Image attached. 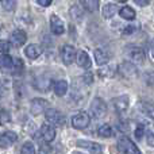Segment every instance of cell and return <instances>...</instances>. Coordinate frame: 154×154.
<instances>
[{
	"instance_id": "31",
	"label": "cell",
	"mask_w": 154,
	"mask_h": 154,
	"mask_svg": "<svg viewBox=\"0 0 154 154\" xmlns=\"http://www.w3.org/2000/svg\"><path fill=\"white\" fill-rule=\"evenodd\" d=\"M145 135H146L147 145H149V146H152V147H154V133H153V131H150V130H147V131H145Z\"/></svg>"
},
{
	"instance_id": "34",
	"label": "cell",
	"mask_w": 154,
	"mask_h": 154,
	"mask_svg": "<svg viewBox=\"0 0 154 154\" xmlns=\"http://www.w3.org/2000/svg\"><path fill=\"white\" fill-rule=\"evenodd\" d=\"M135 30H137V26H135V24H131V26H127L125 30H123V34H126V35L131 34V32H134Z\"/></svg>"
},
{
	"instance_id": "14",
	"label": "cell",
	"mask_w": 154,
	"mask_h": 154,
	"mask_svg": "<svg viewBox=\"0 0 154 154\" xmlns=\"http://www.w3.org/2000/svg\"><path fill=\"white\" fill-rule=\"evenodd\" d=\"M128 56H130L131 61L134 64H139V65L143 64L145 60H146V54H145V51L141 48H133L128 51Z\"/></svg>"
},
{
	"instance_id": "23",
	"label": "cell",
	"mask_w": 154,
	"mask_h": 154,
	"mask_svg": "<svg viewBox=\"0 0 154 154\" xmlns=\"http://www.w3.org/2000/svg\"><path fill=\"white\" fill-rule=\"evenodd\" d=\"M115 14H116V5H115V4H111V3L106 4V5L103 7V10H101V15H103V18H106V19L112 18Z\"/></svg>"
},
{
	"instance_id": "38",
	"label": "cell",
	"mask_w": 154,
	"mask_h": 154,
	"mask_svg": "<svg viewBox=\"0 0 154 154\" xmlns=\"http://www.w3.org/2000/svg\"><path fill=\"white\" fill-rule=\"evenodd\" d=\"M84 79H85V81H87V84H91V82H92V73L87 72L84 75Z\"/></svg>"
},
{
	"instance_id": "39",
	"label": "cell",
	"mask_w": 154,
	"mask_h": 154,
	"mask_svg": "<svg viewBox=\"0 0 154 154\" xmlns=\"http://www.w3.org/2000/svg\"><path fill=\"white\" fill-rule=\"evenodd\" d=\"M150 53H152V56L154 58V39L152 41V43H150Z\"/></svg>"
},
{
	"instance_id": "40",
	"label": "cell",
	"mask_w": 154,
	"mask_h": 154,
	"mask_svg": "<svg viewBox=\"0 0 154 154\" xmlns=\"http://www.w3.org/2000/svg\"><path fill=\"white\" fill-rule=\"evenodd\" d=\"M118 2H126V0H118Z\"/></svg>"
},
{
	"instance_id": "20",
	"label": "cell",
	"mask_w": 154,
	"mask_h": 154,
	"mask_svg": "<svg viewBox=\"0 0 154 154\" xmlns=\"http://www.w3.org/2000/svg\"><path fill=\"white\" fill-rule=\"evenodd\" d=\"M82 8L89 12H96L99 10V0H80Z\"/></svg>"
},
{
	"instance_id": "37",
	"label": "cell",
	"mask_w": 154,
	"mask_h": 154,
	"mask_svg": "<svg viewBox=\"0 0 154 154\" xmlns=\"http://www.w3.org/2000/svg\"><path fill=\"white\" fill-rule=\"evenodd\" d=\"M37 2L41 7H49L51 4V0H37Z\"/></svg>"
},
{
	"instance_id": "2",
	"label": "cell",
	"mask_w": 154,
	"mask_h": 154,
	"mask_svg": "<svg viewBox=\"0 0 154 154\" xmlns=\"http://www.w3.org/2000/svg\"><path fill=\"white\" fill-rule=\"evenodd\" d=\"M45 118L49 125L54 126H64L65 125V116L56 108H48L45 111Z\"/></svg>"
},
{
	"instance_id": "41",
	"label": "cell",
	"mask_w": 154,
	"mask_h": 154,
	"mask_svg": "<svg viewBox=\"0 0 154 154\" xmlns=\"http://www.w3.org/2000/svg\"><path fill=\"white\" fill-rule=\"evenodd\" d=\"M0 2H2V0H0Z\"/></svg>"
},
{
	"instance_id": "35",
	"label": "cell",
	"mask_w": 154,
	"mask_h": 154,
	"mask_svg": "<svg viewBox=\"0 0 154 154\" xmlns=\"http://www.w3.org/2000/svg\"><path fill=\"white\" fill-rule=\"evenodd\" d=\"M134 3H135L137 5H139V7H146L150 3V0H134Z\"/></svg>"
},
{
	"instance_id": "18",
	"label": "cell",
	"mask_w": 154,
	"mask_h": 154,
	"mask_svg": "<svg viewBox=\"0 0 154 154\" xmlns=\"http://www.w3.org/2000/svg\"><path fill=\"white\" fill-rule=\"evenodd\" d=\"M77 146H82L87 147L92 154H100L101 153V146L97 143H92V142H85V141H79L77 142Z\"/></svg>"
},
{
	"instance_id": "4",
	"label": "cell",
	"mask_w": 154,
	"mask_h": 154,
	"mask_svg": "<svg viewBox=\"0 0 154 154\" xmlns=\"http://www.w3.org/2000/svg\"><path fill=\"white\" fill-rule=\"evenodd\" d=\"M91 118L87 112H77L75 116L72 118V126L77 130H82L89 126Z\"/></svg>"
},
{
	"instance_id": "25",
	"label": "cell",
	"mask_w": 154,
	"mask_h": 154,
	"mask_svg": "<svg viewBox=\"0 0 154 154\" xmlns=\"http://www.w3.org/2000/svg\"><path fill=\"white\" fill-rule=\"evenodd\" d=\"M12 64H14V58L12 57H10L8 54H3V56L0 57V66H2L3 69L11 70Z\"/></svg>"
},
{
	"instance_id": "30",
	"label": "cell",
	"mask_w": 154,
	"mask_h": 154,
	"mask_svg": "<svg viewBox=\"0 0 154 154\" xmlns=\"http://www.w3.org/2000/svg\"><path fill=\"white\" fill-rule=\"evenodd\" d=\"M11 48V43L8 41H0V53L3 54H8Z\"/></svg>"
},
{
	"instance_id": "26",
	"label": "cell",
	"mask_w": 154,
	"mask_h": 154,
	"mask_svg": "<svg viewBox=\"0 0 154 154\" xmlns=\"http://www.w3.org/2000/svg\"><path fill=\"white\" fill-rule=\"evenodd\" d=\"M11 72L14 75H20L23 72V62H22L20 58H16L14 60V64H12V68H11Z\"/></svg>"
},
{
	"instance_id": "7",
	"label": "cell",
	"mask_w": 154,
	"mask_h": 154,
	"mask_svg": "<svg viewBox=\"0 0 154 154\" xmlns=\"http://www.w3.org/2000/svg\"><path fill=\"white\" fill-rule=\"evenodd\" d=\"M76 49L72 45H65L61 49V58L65 65H70L73 61H76Z\"/></svg>"
},
{
	"instance_id": "5",
	"label": "cell",
	"mask_w": 154,
	"mask_h": 154,
	"mask_svg": "<svg viewBox=\"0 0 154 154\" xmlns=\"http://www.w3.org/2000/svg\"><path fill=\"white\" fill-rule=\"evenodd\" d=\"M118 72H119L120 76L126 77V79H134V77L138 76V70H137V66L131 62H122L118 68Z\"/></svg>"
},
{
	"instance_id": "9",
	"label": "cell",
	"mask_w": 154,
	"mask_h": 154,
	"mask_svg": "<svg viewBox=\"0 0 154 154\" xmlns=\"http://www.w3.org/2000/svg\"><path fill=\"white\" fill-rule=\"evenodd\" d=\"M27 41V34L23 30H15L10 37V43L14 45L15 48H20L24 45V42Z\"/></svg>"
},
{
	"instance_id": "22",
	"label": "cell",
	"mask_w": 154,
	"mask_h": 154,
	"mask_svg": "<svg viewBox=\"0 0 154 154\" xmlns=\"http://www.w3.org/2000/svg\"><path fill=\"white\" fill-rule=\"evenodd\" d=\"M119 15H120V18L126 19V20H133V19L135 18V11L131 7L126 5V7H122L119 10Z\"/></svg>"
},
{
	"instance_id": "19",
	"label": "cell",
	"mask_w": 154,
	"mask_h": 154,
	"mask_svg": "<svg viewBox=\"0 0 154 154\" xmlns=\"http://www.w3.org/2000/svg\"><path fill=\"white\" fill-rule=\"evenodd\" d=\"M139 109L143 112V115H146L150 119H154V106L152 103H147V101H141L139 103Z\"/></svg>"
},
{
	"instance_id": "28",
	"label": "cell",
	"mask_w": 154,
	"mask_h": 154,
	"mask_svg": "<svg viewBox=\"0 0 154 154\" xmlns=\"http://www.w3.org/2000/svg\"><path fill=\"white\" fill-rule=\"evenodd\" d=\"M11 122V115L8 111H5V109H2L0 111V125H7V123Z\"/></svg>"
},
{
	"instance_id": "8",
	"label": "cell",
	"mask_w": 154,
	"mask_h": 154,
	"mask_svg": "<svg viewBox=\"0 0 154 154\" xmlns=\"http://www.w3.org/2000/svg\"><path fill=\"white\" fill-rule=\"evenodd\" d=\"M48 108H49V103H48V100H45V99H34V100H31L30 111H31L32 115L43 114Z\"/></svg>"
},
{
	"instance_id": "11",
	"label": "cell",
	"mask_w": 154,
	"mask_h": 154,
	"mask_svg": "<svg viewBox=\"0 0 154 154\" xmlns=\"http://www.w3.org/2000/svg\"><path fill=\"white\" fill-rule=\"evenodd\" d=\"M50 29H51V32L56 35L64 34V31H65L64 22H62L57 15H51L50 16Z\"/></svg>"
},
{
	"instance_id": "36",
	"label": "cell",
	"mask_w": 154,
	"mask_h": 154,
	"mask_svg": "<svg viewBox=\"0 0 154 154\" xmlns=\"http://www.w3.org/2000/svg\"><path fill=\"white\" fill-rule=\"evenodd\" d=\"M119 130L120 131H128L130 130V126H128L127 122H122V123H119Z\"/></svg>"
},
{
	"instance_id": "27",
	"label": "cell",
	"mask_w": 154,
	"mask_h": 154,
	"mask_svg": "<svg viewBox=\"0 0 154 154\" xmlns=\"http://www.w3.org/2000/svg\"><path fill=\"white\" fill-rule=\"evenodd\" d=\"M20 154H35V147L31 142H26V143L22 146Z\"/></svg>"
},
{
	"instance_id": "6",
	"label": "cell",
	"mask_w": 154,
	"mask_h": 154,
	"mask_svg": "<svg viewBox=\"0 0 154 154\" xmlns=\"http://www.w3.org/2000/svg\"><path fill=\"white\" fill-rule=\"evenodd\" d=\"M16 141H18V135L14 131H4L0 134V147L2 149H8Z\"/></svg>"
},
{
	"instance_id": "15",
	"label": "cell",
	"mask_w": 154,
	"mask_h": 154,
	"mask_svg": "<svg viewBox=\"0 0 154 154\" xmlns=\"http://www.w3.org/2000/svg\"><path fill=\"white\" fill-rule=\"evenodd\" d=\"M93 57H95V61L99 66L107 65L109 61V54L107 53V50H103V49H96L93 51Z\"/></svg>"
},
{
	"instance_id": "13",
	"label": "cell",
	"mask_w": 154,
	"mask_h": 154,
	"mask_svg": "<svg viewBox=\"0 0 154 154\" xmlns=\"http://www.w3.org/2000/svg\"><path fill=\"white\" fill-rule=\"evenodd\" d=\"M76 61H77V65L80 68H88L92 66V61H91V57L88 56V53L85 50H79L76 54Z\"/></svg>"
},
{
	"instance_id": "17",
	"label": "cell",
	"mask_w": 154,
	"mask_h": 154,
	"mask_svg": "<svg viewBox=\"0 0 154 154\" xmlns=\"http://www.w3.org/2000/svg\"><path fill=\"white\" fill-rule=\"evenodd\" d=\"M53 89L57 96H64L68 91V82L65 80H58V81L54 82Z\"/></svg>"
},
{
	"instance_id": "10",
	"label": "cell",
	"mask_w": 154,
	"mask_h": 154,
	"mask_svg": "<svg viewBox=\"0 0 154 154\" xmlns=\"http://www.w3.org/2000/svg\"><path fill=\"white\" fill-rule=\"evenodd\" d=\"M41 137L45 142H51L56 138V128L49 123H45L41 126Z\"/></svg>"
},
{
	"instance_id": "1",
	"label": "cell",
	"mask_w": 154,
	"mask_h": 154,
	"mask_svg": "<svg viewBox=\"0 0 154 154\" xmlns=\"http://www.w3.org/2000/svg\"><path fill=\"white\" fill-rule=\"evenodd\" d=\"M118 152L119 154H141L139 149L135 146L131 139H128L127 137H122L118 141Z\"/></svg>"
},
{
	"instance_id": "33",
	"label": "cell",
	"mask_w": 154,
	"mask_h": 154,
	"mask_svg": "<svg viewBox=\"0 0 154 154\" xmlns=\"http://www.w3.org/2000/svg\"><path fill=\"white\" fill-rule=\"evenodd\" d=\"M145 135V128L143 126H138L135 130V138L137 139H142V137Z\"/></svg>"
},
{
	"instance_id": "16",
	"label": "cell",
	"mask_w": 154,
	"mask_h": 154,
	"mask_svg": "<svg viewBox=\"0 0 154 154\" xmlns=\"http://www.w3.org/2000/svg\"><path fill=\"white\" fill-rule=\"evenodd\" d=\"M41 53H42L41 46L39 45H35V43H31V45H29L26 49H24V54H26V57H29L30 60L38 58V57L41 56Z\"/></svg>"
},
{
	"instance_id": "24",
	"label": "cell",
	"mask_w": 154,
	"mask_h": 154,
	"mask_svg": "<svg viewBox=\"0 0 154 154\" xmlns=\"http://www.w3.org/2000/svg\"><path fill=\"white\" fill-rule=\"evenodd\" d=\"M97 134L101 138H109V137L114 135V130L109 125H103L97 128Z\"/></svg>"
},
{
	"instance_id": "21",
	"label": "cell",
	"mask_w": 154,
	"mask_h": 154,
	"mask_svg": "<svg viewBox=\"0 0 154 154\" xmlns=\"http://www.w3.org/2000/svg\"><path fill=\"white\" fill-rule=\"evenodd\" d=\"M34 85H35V88L39 91H48L49 88H50V80L45 76H41L35 80Z\"/></svg>"
},
{
	"instance_id": "3",
	"label": "cell",
	"mask_w": 154,
	"mask_h": 154,
	"mask_svg": "<svg viewBox=\"0 0 154 154\" xmlns=\"http://www.w3.org/2000/svg\"><path fill=\"white\" fill-rule=\"evenodd\" d=\"M89 111H91V115H92L93 118H96V119L103 118L104 115L107 114V106H106L103 99H100V97L93 99V101L91 103Z\"/></svg>"
},
{
	"instance_id": "29",
	"label": "cell",
	"mask_w": 154,
	"mask_h": 154,
	"mask_svg": "<svg viewBox=\"0 0 154 154\" xmlns=\"http://www.w3.org/2000/svg\"><path fill=\"white\" fill-rule=\"evenodd\" d=\"M2 4H3V8H4V10L12 11V10H15L16 0H2Z\"/></svg>"
},
{
	"instance_id": "12",
	"label": "cell",
	"mask_w": 154,
	"mask_h": 154,
	"mask_svg": "<svg viewBox=\"0 0 154 154\" xmlns=\"http://www.w3.org/2000/svg\"><path fill=\"white\" fill-rule=\"evenodd\" d=\"M112 104H114L115 111L119 112V114H123V112L128 108L130 100H128V96H119V97L112 100Z\"/></svg>"
},
{
	"instance_id": "32",
	"label": "cell",
	"mask_w": 154,
	"mask_h": 154,
	"mask_svg": "<svg viewBox=\"0 0 154 154\" xmlns=\"http://www.w3.org/2000/svg\"><path fill=\"white\" fill-rule=\"evenodd\" d=\"M70 15H72V18L77 19V20L81 18V11H80V8L77 7V5H73V7L70 8Z\"/></svg>"
}]
</instances>
